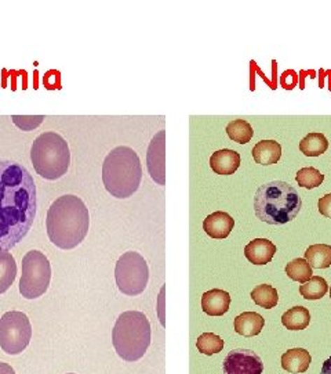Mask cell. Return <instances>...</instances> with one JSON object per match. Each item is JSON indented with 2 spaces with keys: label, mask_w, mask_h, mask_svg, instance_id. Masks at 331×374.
Wrapping results in <instances>:
<instances>
[{
  "label": "cell",
  "mask_w": 331,
  "mask_h": 374,
  "mask_svg": "<svg viewBox=\"0 0 331 374\" xmlns=\"http://www.w3.org/2000/svg\"><path fill=\"white\" fill-rule=\"evenodd\" d=\"M36 210L32 175L18 162L0 161V251H10L29 233Z\"/></svg>",
  "instance_id": "obj_1"
},
{
  "label": "cell",
  "mask_w": 331,
  "mask_h": 374,
  "mask_svg": "<svg viewBox=\"0 0 331 374\" xmlns=\"http://www.w3.org/2000/svg\"><path fill=\"white\" fill-rule=\"evenodd\" d=\"M46 227L48 239L54 246L61 250H72L89 233V208L78 196H61L48 208Z\"/></svg>",
  "instance_id": "obj_2"
},
{
  "label": "cell",
  "mask_w": 331,
  "mask_h": 374,
  "mask_svg": "<svg viewBox=\"0 0 331 374\" xmlns=\"http://www.w3.org/2000/svg\"><path fill=\"white\" fill-rule=\"evenodd\" d=\"M141 180V161L132 147H115L105 157L102 163V182L111 196L129 199L139 190Z\"/></svg>",
  "instance_id": "obj_3"
},
{
  "label": "cell",
  "mask_w": 331,
  "mask_h": 374,
  "mask_svg": "<svg viewBox=\"0 0 331 374\" xmlns=\"http://www.w3.org/2000/svg\"><path fill=\"white\" fill-rule=\"evenodd\" d=\"M302 208L298 192L287 182L272 180L260 186L254 196V213L268 225H284Z\"/></svg>",
  "instance_id": "obj_4"
},
{
  "label": "cell",
  "mask_w": 331,
  "mask_h": 374,
  "mask_svg": "<svg viewBox=\"0 0 331 374\" xmlns=\"http://www.w3.org/2000/svg\"><path fill=\"white\" fill-rule=\"evenodd\" d=\"M112 344L123 361H140L150 345V323L148 318L139 311L123 312L112 330Z\"/></svg>",
  "instance_id": "obj_5"
},
{
  "label": "cell",
  "mask_w": 331,
  "mask_h": 374,
  "mask_svg": "<svg viewBox=\"0 0 331 374\" xmlns=\"http://www.w3.org/2000/svg\"><path fill=\"white\" fill-rule=\"evenodd\" d=\"M31 161L38 175L48 180L62 178L71 163V152L66 140L55 133L39 135L31 149Z\"/></svg>",
  "instance_id": "obj_6"
},
{
  "label": "cell",
  "mask_w": 331,
  "mask_h": 374,
  "mask_svg": "<svg viewBox=\"0 0 331 374\" xmlns=\"http://www.w3.org/2000/svg\"><path fill=\"white\" fill-rule=\"evenodd\" d=\"M51 280V267L48 257L32 250L22 258V274L20 280V293L27 300H36L48 290Z\"/></svg>",
  "instance_id": "obj_7"
},
{
  "label": "cell",
  "mask_w": 331,
  "mask_h": 374,
  "mask_svg": "<svg viewBox=\"0 0 331 374\" xmlns=\"http://www.w3.org/2000/svg\"><path fill=\"white\" fill-rule=\"evenodd\" d=\"M115 280L120 293L136 297L143 293L149 281V267L141 254L125 253L116 262Z\"/></svg>",
  "instance_id": "obj_8"
},
{
  "label": "cell",
  "mask_w": 331,
  "mask_h": 374,
  "mask_svg": "<svg viewBox=\"0 0 331 374\" xmlns=\"http://www.w3.org/2000/svg\"><path fill=\"white\" fill-rule=\"evenodd\" d=\"M32 326L28 316L18 311L0 318V348L8 355H20L31 342Z\"/></svg>",
  "instance_id": "obj_9"
},
{
  "label": "cell",
  "mask_w": 331,
  "mask_h": 374,
  "mask_svg": "<svg viewBox=\"0 0 331 374\" xmlns=\"http://www.w3.org/2000/svg\"><path fill=\"white\" fill-rule=\"evenodd\" d=\"M148 172L155 183L166 185V131H159L149 143L146 153Z\"/></svg>",
  "instance_id": "obj_10"
},
{
  "label": "cell",
  "mask_w": 331,
  "mask_h": 374,
  "mask_svg": "<svg viewBox=\"0 0 331 374\" xmlns=\"http://www.w3.org/2000/svg\"><path fill=\"white\" fill-rule=\"evenodd\" d=\"M224 374H262L261 358L250 349H234L224 359Z\"/></svg>",
  "instance_id": "obj_11"
},
{
  "label": "cell",
  "mask_w": 331,
  "mask_h": 374,
  "mask_svg": "<svg viewBox=\"0 0 331 374\" xmlns=\"http://www.w3.org/2000/svg\"><path fill=\"white\" fill-rule=\"evenodd\" d=\"M276 251V246L272 241L267 239H254L244 247V257L254 265H267L274 260Z\"/></svg>",
  "instance_id": "obj_12"
},
{
  "label": "cell",
  "mask_w": 331,
  "mask_h": 374,
  "mask_svg": "<svg viewBox=\"0 0 331 374\" xmlns=\"http://www.w3.org/2000/svg\"><path fill=\"white\" fill-rule=\"evenodd\" d=\"M235 226V219L227 213L223 211H217L209 215L204 220H203V230L211 237V239H227L232 229Z\"/></svg>",
  "instance_id": "obj_13"
},
{
  "label": "cell",
  "mask_w": 331,
  "mask_h": 374,
  "mask_svg": "<svg viewBox=\"0 0 331 374\" xmlns=\"http://www.w3.org/2000/svg\"><path fill=\"white\" fill-rule=\"evenodd\" d=\"M231 295L220 288L206 291L202 297V309L209 316H223L230 311Z\"/></svg>",
  "instance_id": "obj_14"
},
{
  "label": "cell",
  "mask_w": 331,
  "mask_h": 374,
  "mask_svg": "<svg viewBox=\"0 0 331 374\" xmlns=\"http://www.w3.org/2000/svg\"><path fill=\"white\" fill-rule=\"evenodd\" d=\"M240 166V154L235 150L224 149L213 153L210 157V168L217 173V175H234Z\"/></svg>",
  "instance_id": "obj_15"
},
{
  "label": "cell",
  "mask_w": 331,
  "mask_h": 374,
  "mask_svg": "<svg viewBox=\"0 0 331 374\" xmlns=\"http://www.w3.org/2000/svg\"><path fill=\"white\" fill-rule=\"evenodd\" d=\"M312 358L304 348L288 349L282 355V368L286 372L293 374L305 373L309 369Z\"/></svg>",
  "instance_id": "obj_16"
},
{
  "label": "cell",
  "mask_w": 331,
  "mask_h": 374,
  "mask_svg": "<svg viewBox=\"0 0 331 374\" xmlns=\"http://www.w3.org/2000/svg\"><path fill=\"white\" fill-rule=\"evenodd\" d=\"M282 157V146L276 140H261L253 149V159L260 165H274Z\"/></svg>",
  "instance_id": "obj_17"
},
{
  "label": "cell",
  "mask_w": 331,
  "mask_h": 374,
  "mask_svg": "<svg viewBox=\"0 0 331 374\" xmlns=\"http://www.w3.org/2000/svg\"><path fill=\"white\" fill-rule=\"evenodd\" d=\"M265 326V319L257 312H243L235 318V331L243 337L258 335Z\"/></svg>",
  "instance_id": "obj_18"
},
{
  "label": "cell",
  "mask_w": 331,
  "mask_h": 374,
  "mask_svg": "<svg viewBox=\"0 0 331 374\" xmlns=\"http://www.w3.org/2000/svg\"><path fill=\"white\" fill-rule=\"evenodd\" d=\"M329 149V140L323 133L312 132L300 142V150L307 157H319Z\"/></svg>",
  "instance_id": "obj_19"
},
{
  "label": "cell",
  "mask_w": 331,
  "mask_h": 374,
  "mask_svg": "<svg viewBox=\"0 0 331 374\" xmlns=\"http://www.w3.org/2000/svg\"><path fill=\"white\" fill-rule=\"evenodd\" d=\"M17 276V264L8 251H0V294L6 293Z\"/></svg>",
  "instance_id": "obj_20"
},
{
  "label": "cell",
  "mask_w": 331,
  "mask_h": 374,
  "mask_svg": "<svg viewBox=\"0 0 331 374\" xmlns=\"http://www.w3.org/2000/svg\"><path fill=\"white\" fill-rule=\"evenodd\" d=\"M311 323V314L304 307H294L284 312L282 316V324L287 330L300 331L305 330Z\"/></svg>",
  "instance_id": "obj_21"
},
{
  "label": "cell",
  "mask_w": 331,
  "mask_h": 374,
  "mask_svg": "<svg viewBox=\"0 0 331 374\" xmlns=\"http://www.w3.org/2000/svg\"><path fill=\"white\" fill-rule=\"evenodd\" d=\"M305 260L312 269H328L331 267V246L314 244L305 251Z\"/></svg>",
  "instance_id": "obj_22"
},
{
  "label": "cell",
  "mask_w": 331,
  "mask_h": 374,
  "mask_svg": "<svg viewBox=\"0 0 331 374\" xmlns=\"http://www.w3.org/2000/svg\"><path fill=\"white\" fill-rule=\"evenodd\" d=\"M251 300L264 309H272L279 302V294L275 287L269 284H261L251 291Z\"/></svg>",
  "instance_id": "obj_23"
},
{
  "label": "cell",
  "mask_w": 331,
  "mask_h": 374,
  "mask_svg": "<svg viewBox=\"0 0 331 374\" xmlns=\"http://www.w3.org/2000/svg\"><path fill=\"white\" fill-rule=\"evenodd\" d=\"M328 291H329V284L321 276H312L307 283L300 286L301 295L305 300H309V301H315V300L323 298Z\"/></svg>",
  "instance_id": "obj_24"
},
{
  "label": "cell",
  "mask_w": 331,
  "mask_h": 374,
  "mask_svg": "<svg viewBox=\"0 0 331 374\" xmlns=\"http://www.w3.org/2000/svg\"><path fill=\"white\" fill-rule=\"evenodd\" d=\"M227 133L232 142H237L240 145L248 143L254 136L251 125L244 119H235L230 122L227 126Z\"/></svg>",
  "instance_id": "obj_25"
},
{
  "label": "cell",
  "mask_w": 331,
  "mask_h": 374,
  "mask_svg": "<svg viewBox=\"0 0 331 374\" xmlns=\"http://www.w3.org/2000/svg\"><path fill=\"white\" fill-rule=\"evenodd\" d=\"M286 274L294 280V281H298L301 284L307 283L312 276H314V272H312V267H309V264L307 262L305 258H297V260H293L290 264H287L286 267Z\"/></svg>",
  "instance_id": "obj_26"
},
{
  "label": "cell",
  "mask_w": 331,
  "mask_h": 374,
  "mask_svg": "<svg viewBox=\"0 0 331 374\" xmlns=\"http://www.w3.org/2000/svg\"><path fill=\"white\" fill-rule=\"evenodd\" d=\"M295 180H297L298 186H301V187L315 189L323 183L325 175L319 169H316L314 166H308V168H302L297 172Z\"/></svg>",
  "instance_id": "obj_27"
},
{
  "label": "cell",
  "mask_w": 331,
  "mask_h": 374,
  "mask_svg": "<svg viewBox=\"0 0 331 374\" xmlns=\"http://www.w3.org/2000/svg\"><path fill=\"white\" fill-rule=\"evenodd\" d=\"M196 347L200 354L204 355H214L223 351L224 348V340L213 333H203L196 342Z\"/></svg>",
  "instance_id": "obj_28"
},
{
  "label": "cell",
  "mask_w": 331,
  "mask_h": 374,
  "mask_svg": "<svg viewBox=\"0 0 331 374\" xmlns=\"http://www.w3.org/2000/svg\"><path fill=\"white\" fill-rule=\"evenodd\" d=\"M15 126H18L21 131L29 132L36 129L45 119L43 115H13L11 116Z\"/></svg>",
  "instance_id": "obj_29"
},
{
  "label": "cell",
  "mask_w": 331,
  "mask_h": 374,
  "mask_svg": "<svg viewBox=\"0 0 331 374\" xmlns=\"http://www.w3.org/2000/svg\"><path fill=\"white\" fill-rule=\"evenodd\" d=\"M279 82L286 91H293L298 85V74L294 69H287L281 75Z\"/></svg>",
  "instance_id": "obj_30"
},
{
  "label": "cell",
  "mask_w": 331,
  "mask_h": 374,
  "mask_svg": "<svg viewBox=\"0 0 331 374\" xmlns=\"http://www.w3.org/2000/svg\"><path fill=\"white\" fill-rule=\"evenodd\" d=\"M318 208H319L321 214L331 219V194H326V196L321 197V200L318 203Z\"/></svg>",
  "instance_id": "obj_31"
},
{
  "label": "cell",
  "mask_w": 331,
  "mask_h": 374,
  "mask_svg": "<svg viewBox=\"0 0 331 374\" xmlns=\"http://www.w3.org/2000/svg\"><path fill=\"white\" fill-rule=\"evenodd\" d=\"M316 78V71L315 69H309V71H307V69H301L300 71V75H298V85H300V89L301 91H304L305 89V79L307 78Z\"/></svg>",
  "instance_id": "obj_32"
},
{
  "label": "cell",
  "mask_w": 331,
  "mask_h": 374,
  "mask_svg": "<svg viewBox=\"0 0 331 374\" xmlns=\"http://www.w3.org/2000/svg\"><path fill=\"white\" fill-rule=\"evenodd\" d=\"M250 64L253 65L254 71H257V72H258V75H261V78L265 81V84H267V85H268V86H269L272 91H276V89H275V86L272 85V81H271V79H269V78H268V76H267V75H265V74L261 71V68L257 65V62L253 60V61H250Z\"/></svg>",
  "instance_id": "obj_33"
},
{
  "label": "cell",
  "mask_w": 331,
  "mask_h": 374,
  "mask_svg": "<svg viewBox=\"0 0 331 374\" xmlns=\"http://www.w3.org/2000/svg\"><path fill=\"white\" fill-rule=\"evenodd\" d=\"M0 374H15V372L10 365L0 362Z\"/></svg>",
  "instance_id": "obj_34"
},
{
  "label": "cell",
  "mask_w": 331,
  "mask_h": 374,
  "mask_svg": "<svg viewBox=\"0 0 331 374\" xmlns=\"http://www.w3.org/2000/svg\"><path fill=\"white\" fill-rule=\"evenodd\" d=\"M321 374H331V356L323 363V368L321 370Z\"/></svg>",
  "instance_id": "obj_35"
},
{
  "label": "cell",
  "mask_w": 331,
  "mask_h": 374,
  "mask_svg": "<svg viewBox=\"0 0 331 374\" xmlns=\"http://www.w3.org/2000/svg\"><path fill=\"white\" fill-rule=\"evenodd\" d=\"M330 298H331V288H330Z\"/></svg>",
  "instance_id": "obj_36"
},
{
  "label": "cell",
  "mask_w": 331,
  "mask_h": 374,
  "mask_svg": "<svg viewBox=\"0 0 331 374\" xmlns=\"http://www.w3.org/2000/svg\"><path fill=\"white\" fill-rule=\"evenodd\" d=\"M69 374H73V373H69Z\"/></svg>",
  "instance_id": "obj_37"
}]
</instances>
